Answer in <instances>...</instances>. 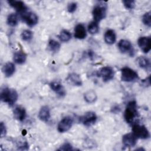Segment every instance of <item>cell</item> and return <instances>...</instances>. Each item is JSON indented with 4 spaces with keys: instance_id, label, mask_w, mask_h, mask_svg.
<instances>
[{
    "instance_id": "cell-16",
    "label": "cell",
    "mask_w": 151,
    "mask_h": 151,
    "mask_svg": "<svg viewBox=\"0 0 151 151\" xmlns=\"http://www.w3.org/2000/svg\"><path fill=\"white\" fill-rule=\"evenodd\" d=\"M38 118L44 122H47L51 117L50 109L47 106H43L41 107L38 112Z\"/></svg>"
},
{
    "instance_id": "cell-34",
    "label": "cell",
    "mask_w": 151,
    "mask_h": 151,
    "mask_svg": "<svg viewBox=\"0 0 151 151\" xmlns=\"http://www.w3.org/2000/svg\"><path fill=\"white\" fill-rule=\"evenodd\" d=\"M150 76H148L144 80H142V84L145 87H149L150 86Z\"/></svg>"
},
{
    "instance_id": "cell-24",
    "label": "cell",
    "mask_w": 151,
    "mask_h": 151,
    "mask_svg": "<svg viewBox=\"0 0 151 151\" xmlns=\"http://www.w3.org/2000/svg\"><path fill=\"white\" fill-rule=\"evenodd\" d=\"M7 24L11 27H15L18 22V17L16 14H10L7 17Z\"/></svg>"
},
{
    "instance_id": "cell-31",
    "label": "cell",
    "mask_w": 151,
    "mask_h": 151,
    "mask_svg": "<svg viewBox=\"0 0 151 151\" xmlns=\"http://www.w3.org/2000/svg\"><path fill=\"white\" fill-rule=\"evenodd\" d=\"M77 8V4L74 2H70L67 5V11L69 13L74 12Z\"/></svg>"
},
{
    "instance_id": "cell-12",
    "label": "cell",
    "mask_w": 151,
    "mask_h": 151,
    "mask_svg": "<svg viewBox=\"0 0 151 151\" xmlns=\"http://www.w3.org/2000/svg\"><path fill=\"white\" fill-rule=\"evenodd\" d=\"M137 138L132 133H126L122 137V143L124 146L127 147H132L136 146L137 143Z\"/></svg>"
},
{
    "instance_id": "cell-2",
    "label": "cell",
    "mask_w": 151,
    "mask_h": 151,
    "mask_svg": "<svg viewBox=\"0 0 151 151\" xmlns=\"http://www.w3.org/2000/svg\"><path fill=\"white\" fill-rule=\"evenodd\" d=\"M0 97L2 101L12 106L17 101L18 98V94L14 88L5 87L1 91Z\"/></svg>"
},
{
    "instance_id": "cell-13",
    "label": "cell",
    "mask_w": 151,
    "mask_h": 151,
    "mask_svg": "<svg viewBox=\"0 0 151 151\" xmlns=\"http://www.w3.org/2000/svg\"><path fill=\"white\" fill-rule=\"evenodd\" d=\"M118 48L122 53L132 54L133 52V46L131 42L127 40H120L118 42Z\"/></svg>"
},
{
    "instance_id": "cell-22",
    "label": "cell",
    "mask_w": 151,
    "mask_h": 151,
    "mask_svg": "<svg viewBox=\"0 0 151 151\" xmlns=\"http://www.w3.org/2000/svg\"><path fill=\"white\" fill-rule=\"evenodd\" d=\"M27 60V55L21 51H16L13 55L14 61L18 64H23Z\"/></svg>"
},
{
    "instance_id": "cell-21",
    "label": "cell",
    "mask_w": 151,
    "mask_h": 151,
    "mask_svg": "<svg viewBox=\"0 0 151 151\" xmlns=\"http://www.w3.org/2000/svg\"><path fill=\"white\" fill-rule=\"evenodd\" d=\"M138 65L145 70H149L150 68V62L148 58L145 56H140L136 60Z\"/></svg>"
},
{
    "instance_id": "cell-17",
    "label": "cell",
    "mask_w": 151,
    "mask_h": 151,
    "mask_svg": "<svg viewBox=\"0 0 151 151\" xmlns=\"http://www.w3.org/2000/svg\"><path fill=\"white\" fill-rule=\"evenodd\" d=\"M87 36V32L84 25L82 24H77L74 28V37L78 40L84 39Z\"/></svg>"
},
{
    "instance_id": "cell-29",
    "label": "cell",
    "mask_w": 151,
    "mask_h": 151,
    "mask_svg": "<svg viewBox=\"0 0 151 151\" xmlns=\"http://www.w3.org/2000/svg\"><path fill=\"white\" fill-rule=\"evenodd\" d=\"M142 22L146 26L148 27H151V19H150V12H146L142 17Z\"/></svg>"
},
{
    "instance_id": "cell-3",
    "label": "cell",
    "mask_w": 151,
    "mask_h": 151,
    "mask_svg": "<svg viewBox=\"0 0 151 151\" xmlns=\"http://www.w3.org/2000/svg\"><path fill=\"white\" fill-rule=\"evenodd\" d=\"M107 4L105 2H99L96 4L92 11V15L94 21L99 22L104 19L107 13Z\"/></svg>"
},
{
    "instance_id": "cell-4",
    "label": "cell",
    "mask_w": 151,
    "mask_h": 151,
    "mask_svg": "<svg viewBox=\"0 0 151 151\" xmlns=\"http://www.w3.org/2000/svg\"><path fill=\"white\" fill-rule=\"evenodd\" d=\"M139 79L137 73L134 70L124 67L121 69V80L124 82H133Z\"/></svg>"
},
{
    "instance_id": "cell-5",
    "label": "cell",
    "mask_w": 151,
    "mask_h": 151,
    "mask_svg": "<svg viewBox=\"0 0 151 151\" xmlns=\"http://www.w3.org/2000/svg\"><path fill=\"white\" fill-rule=\"evenodd\" d=\"M132 133L137 139H147L150 137L149 132L146 126L135 123L133 124Z\"/></svg>"
},
{
    "instance_id": "cell-18",
    "label": "cell",
    "mask_w": 151,
    "mask_h": 151,
    "mask_svg": "<svg viewBox=\"0 0 151 151\" xmlns=\"http://www.w3.org/2000/svg\"><path fill=\"white\" fill-rule=\"evenodd\" d=\"M13 113L14 117L20 122L23 121L25 119L27 116V113L25 108L21 106H16L14 109Z\"/></svg>"
},
{
    "instance_id": "cell-33",
    "label": "cell",
    "mask_w": 151,
    "mask_h": 151,
    "mask_svg": "<svg viewBox=\"0 0 151 151\" xmlns=\"http://www.w3.org/2000/svg\"><path fill=\"white\" fill-rule=\"evenodd\" d=\"M1 137H4L6 134V128L5 124L3 122H1Z\"/></svg>"
},
{
    "instance_id": "cell-11",
    "label": "cell",
    "mask_w": 151,
    "mask_h": 151,
    "mask_svg": "<svg viewBox=\"0 0 151 151\" xmlns=\"http://www.w3.org/2000/svg\"><path fill=\"white\" fill-rule=\"evenodd\" d=\"M8 4L14 8L16 11L21 13V14L25 13L27 11V6L25 3L21 1H16V0H9L7 1Z\"/></svg>"
},
{
    "instance_id": "cell-30",
    "label": "cell",
    "mask_w": 151,
    "mask_h": 151,
    "mask_svg": "<svg viewBox=\"0 0 151 151\" xmlns=\"http://www.w3.org/2000/svg\"><path fill=\"white\" fill-rule=\"evenodd\" d=\"M122 2L124 6L127 9H133L135 6V1L133 0H124Z\"/></svg>"
},
{
    "instance_id": "cell-15",
    "label": "cell",
    "mask_w": 151,
    "mask_h": 151,
    "mask_svg": "<svg viewBox=\"0 0 151 151\" xmlns=\"http://www.w3.org/2000/svg\"><path fill=\"white\" fill-rule=\"evenodd\" d=\"M49 85L51 89L60 97H63L65 96L66 91L65 88L60 83L54 81L51 82Z\"/></svg>"
},
{
    "instance_id": "cell-32",
    "label": "cell",
    "mask_w": 151,
    "mask_h": 151,
    "mask_svg": "<svg viewBox=\"0 0 151 151\" xmlns=\"http://www.w3.org/2000/svg\"><path fill=\"white\" fill-rule=\"evenodd\" d=\"M59 150H73V146L70 143H65L62 145L58 149Z\"/></svg>"
},
{
    "instance_id": "cell-19",
    "label": "cell",
    "mask_w": 151,
    "mask_h": 151,
    "mask_svg": "<svg viewBox=\"0 0 151 151\" xmlns=\"http://www.w3.org/2000/svg\"><path fill=\"white\" fill-rule=\"evenodd\" d=\"M2 71L5 77H10L14 74L15 71V66L12 63L8 62L3 65Z\"/></svg>"
},
{
    "instance_id": "cell-9",
    "label": "cell",
    "mask_w": 151,
    "mask_h": 151,
    "mask_svg": "<svg viewBox=\"0 0 151 151\" xmlns=\"http://www.w3.org/2000/svg\"><path fill=\"white\" fill-rule=\"evenodd\" d=\"M97 119V115L94 112L88 111L86 112L82 117H81L80 121L84 126L89 127L96 123Z\"/></svg>"
},
{
    "instance_id": "cell-7",
    "label": "cell",
    "mask_w": 151,
    "mask_h": 151,
    "mask_svg": "<svg viewBox=\"0 0 151 151\" xmlns=\"http://www.w3.org/2000/svg\"><path fill=\"white\" fill-rule=\"evenodd\" d=\"M21 18L22 21L29 27H34L38 22V16L32 12H26L22 14L21 15Z\"/></svg>"
},
{
    "instance_id": "cell-1",
    "label": "cell",
    "mask_w": 151,
    "mask_h": 151,
    "mask_svg": "<svg viewBox=\"0 0 151 151\" xmlns=\"http://www.w3.org/2000/svg\"><path fill=\"white\" fill-rule=\"evenodd\" d=\"M139 115L136 101L134 100L129 101L124 113V117L126 122L130 124H133L135 119L139 117Z\"/></svg>"
},
{
    "instance_id": "cell-27",
    "label": "cell",
    "mask_w": 151,
    "mask_h": 151,
    "mask_svg": "<svg viewBox=\"0 0 151 151\" xmlns=\"http://www.w3.org/2000/svg\"><path fill=\"white\" fill-rule=\"evenodd\" d=\"M87 29L88 32L91 35L97 34L99 31V26L98 23L94 21H91L89 23L87 27Z\"/></svg>"
},
{
    "instance_id": "cell-14",
    "label": "cell",
    "mask_w": 151,
    "mask_h": 151,
    "mask_svg": "<svg viewBox=\"0 0 151 151\" xmlns=\"http://www.w3.org/2000/svg\"><path fill=\"white\" fill-rule=\"evenodd\" d=\"M66 81L69 84L73 86L79 87L82 86L83 84L82 80L80 75L75 73H72L69 74L67 77L66 78Z\"/></svg>"
},
{
    "instance_id": "cell-23",
    "label": "cell",
    "mask_w": 151,
    "mask_h": 151,
    "mask_svg": "<svg viewBox=\"0 0 151 151\" xmlns=\"http://www.w3.org/2000/svg\"><path fill=\"white\" fill-rule=\"evenodd\" d=\"M84 99L87 103H94L97 99V96L94 90H89L84 94Z\"/></svg>"
},
{
    "instance_id": "cell-8",
    "label": "cell",
    "mask_w": 151,
    "mask_h": 151,
    "mask_svg": "<svg viewBox=\"0 0 151 151\" xmlns=\"http://www.w3.org/2000/svg\"><path fill=\"white\" fill-rule=\"evenodd\" d=\"M73 124V120L70 116L63 117L58 123L57 130L60 133H64L69 130Z\"/></svg>"
},
{
    "instance_id": "cell-25",
    "label": "cell",
    "mask_w": 151,
    "mask_h": 151,
    "mask_svg": "<svg viewBox=\"0 0 151 151\" xmlns=\"http://www.w3.org/2000/svg\"><path fill=\"white\" fill-rule=\"evenodd\" d=\"M48 48L50 51L54 52H58L60 48V44L55 40L51 39L48 41Z\"/></svg>"
},
{
    "instance_id": "cell-10",
    "label": "cell",
    "mask_w": 151,
    "mask_h": 151,
    "mask_svg": "<svg viewBox=\"0 0 151 151\" xmlns=\"http://www.w3.org/2000/svg\"><path fill=\"white\" fill-rule=\"evenodd\" d=\"M137 44L145 53H148L151 49V40L148 37H141L137 40Z\"/></svg>"
},
{
    "instance_id": "cell-6",
    "label": "cell",
    "mask_w": 151,
    "mask_h": 151,
    "mask_svg": "<svg viewBox=\"0 0 151 151\" xmlns=\"http://www.w3.org/2000/svg\"><path fill=\"white\" fill-rule=\"evenodd\" d=\"M97 76L99 77H101L103 81L107 82L113 78L114 72L111 67L106 66L101 68L97 71Z\"/></svg>"
},
{
    "instance_id": "cell-20",
    "label": "cell",
    "mask_w": 151,
    "mask_h": 151,
    "mask_svg": "<svg viewBox=\"0 0 151 151\" xmlns=\"http://www.w3.org/2000/svg\"><path fill=\"white\" fill-rule=\"evenodd\" d=\"M104 41L109 45L113 44L116 41V35L114 30L108 29L106 31L104 35Z\"/></svg>"
},
{
    "instance_id": "cell-26",
    "label": "cell",
    "mask_w": 151,
    "mask_h": 151,
    "mask_svg": "<svg viewBox=\"0 0 151 151\" xmlns=\"http://www.w3.org/2000/svg\"><path fill=\"white\" fill-rule=\"evenodd\" d=\"M58 38L62 42H68L71 38V34L68 31L63 29L58 35Z\"/></svg>"
},
{
    "instance_id": "cell-28",
    "label": "cell",
    "mask_w": 151,
    "mask_h": 151,
    "mask_svg": "<svg viewBox=\"0 0 151 151\" xmlns=\"http://www.w3.org/2000/svg\"><path fill=\"white\" fill-rule=\"evenodd\" d=\"M33 37V33L29 29H25L21 33V37L22 40L24 41H30Z\"/></svg>"
}]
</instances>
